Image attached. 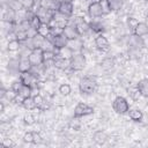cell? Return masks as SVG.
I'll return each mask as SVG.
<instances>
[{
	"label": "cell",
	"mask_w": 148,
	"mask_h": 148,
	"mask_svg": "<svg viewBox=\"0 0 148 148\" xmlns=\"http://www.w3.org/2000/svg\"><path fill=\"white\" fill-rule=\"evenodd\" d=\"M34 135H35V142H34V143H40L42 140H43L42 135H40L39 133H37V132H34Z\"/></svg>",
	"instance_id": "obj_44"
},
{
	"label": "cell",
	"mask_w": 148,
	"mask_h": 148,
	"mask_svg": "<svg viewBox=\"0 0 148 148\" xmlns=\"http://www.w3.org/2000/svg\"><path fill=\"white\" fill-rule=\"evenodd\" d=\"M84 1H88V0H84Z\"/></svg>",
	"instance_id": "obj_50"
},
{
	"label": "cell",
	"mask_w": 148,
	"mask_h": 148,
	"mask_svg": "<svg viewBox=\"0 0 148 148\" xmlns=\"http://www.w3.org/2000/svg\"><path fill=\"white\" fill-rule=\"evenodd\" d=\"M130 45H131V46H134V47H140V46L142 45L141 37H139V36H136V35L131 36V38H130Z\"/></svg>",
	"instance_id": "obj_32"
},
{
	"label": "cell",
	"mask_w": 148,
	"mask_h": 148,
	"mask_svg": "<svg viewBox=\"0 0 148 148\" xmlns=\"http://www.w3.org/2000/svg\"><path fill=\"white\" fill-rule=\"evenodd\" d=\"M16 96H17V94L10 88V89H7V91H6V94H5V97L3 98H6L7 101H9V102H14V99L16 98Z\"/></svg>",
	"instance_id": "obj_36"
},
{
	"label": "cell",
	"mask_w": 148,
	"mask_h": 148,
	"mask_svg": "<svg viewBox=\"0 0 148 148\" xmlns=\"http://www.w3.org/2000/svg\"><path fill=\"white\" fill-rule=\"evenodd\" d=\"M57 53L59 57H62V58H67V59H71L72 56L74 54V52L68 47V46H65L60 50H57Z\"/></svg>",
	"instance_id": "obj_25"
},
{
	"label": "cell",
	"mask_w": 148,
	"mask_h": 148,
	"mask_svg": "<svg viewBox=\"0 0 148 148\" xmlns=\"http://www.w3.org/2000/svg\"><path fill=\"white\" fill-rule=\"evenodd\" d=\"M112 109L118 114H125L130 110V104L127 99L123 96H117L112 102Z\"/></svg>",
	"instance_id": "obj_2"
},
{
	"label": "cell",
	"mask_w": 148,
	"mask_h": 148,
	"mask_svg": "<svg viewBox=\"0 0 148 148\" xmlns=\"http://www.w3.org/2000/svg\"><path fill=\"white\" fill-rule=\"evenodd\" d=\"M138 23H139V21H138L135 17H133V16H130V17L127 18V24H128V27H130L131 29H133V30H134V28L138 25Z\"/></svg>",
	"instance_id": "obj_39"
},
{
	"label": "cell",
	"mask_w": 148,
	"mask_h": 148,
	"mask_svg": "<svg viewBox=\"0 0 148 148\" xmlns=\"http://www.w3.org/2000/svg\"><path fill=\"white\" fill-rule=\"evenodd\" d=\"M22 86H23V83L18 80V81H14V82L12 83V87H10V88H12L16 94H18V91H20V89H21Z\"/></svg>",
	"instance_id": "obj_40"
},
{
	"label": "cell",
	"mask_w": 148,
	"mask_h": 148,
	"mask_svg": "<svg viewBox=\"0 0 148 148\" xmlns=\"http://www.w3.org/2000/svg\"><path fill=\"white\" fill-rule=\"evenodd\" d=\"M50 108H51V103H50V102H45V101H44V102L42 103V105H40L38 109H39L40 111H47Z\"/></svg>",
	"instance_id": "obj_43"
},
{
	"label": "cell",
	"mask_w": 148,
	"mask_h": 148,
	"mask_svg": "<svg viewBox=\"0 0 148 148\" xmlns=\"http://www.w3.org/2000/svg\"><path fill=\"white\" fill-rule=\"evenodd\" d=\"M104 6L101 1H92L88 6V14L91 18H97L104 15Z\"/></svg>",
	"instance_id": "obj_5"
},
{
	"label": "cell",
	"mask_w": 148,
	"mask_h": 148,
	"mask_svg": "<svg viewBox=\"0 0 148 148\" xmlns=\"http://www.w3.org/2000/svg\"><path fill=\"white\" fill-rule=\"evenodd\" d=\"M145 1H146V2H148V0H145Z\"/></svg>",
	"instance_id": "obj_49"
},
{
	"label": "cell",
	"mask_w": 148,
	"mask_h": 148,
	"mask_svg": "<svg viewBox=\"0 0 148 148\" xmlns=\"http://www.w3.org/2000/svg\"><path fill=\"white\" fill-rule=\"evenodd\" d=\"M53 46L56 50H60L65 46H67V43H68V39L65 37L64 34H58V35H53Z\"/></svg>",
	"instance_id": "obj_11"
},
{
	"label": "cell",
	"mask_w": 148,
	"mask_h": 148,
	"mask_svg": "<svg viewBox=\"0 0 148 148\" xmlns=\"http://www.w3.org/2000/svg\"><path fill=\"white\" fill-rule=\"evenodd\" d=\"M34 97V101H35V103H36V105H37V109L42 105V103L44 102V98H43V96L39 94V95H36V96H32Z\"/></svg>",
	"instance_id": "obj_41"
},
{
	"label": "cell",
	"mask_w": 148,
	"mask_h": 148,
	"mask_svg": "<svg viewBox=\"0 0 148 148\" xmlns=\"http://www.w3.org/2000/svg\"><path fill=\"white\" fill-rule=\"evenodd\" d=\"M32 69V65L28 57H22L18 61V72H29Z\"/></svg>",
	"instance_id": "obj_13"
},
{
	"label": "cell",
	"mask_w": 148,
	"mask_h": 148,
	"mask_svg": "<svg viewBox=\"0 0 148 148\" xmlns=\"http://www.w3.org/2000/svg\"><path fill=\"white\" fill-rule=\"evenodd\" d=\"M35 121H36V118H35V116H34L32 113H27V114H24V117H23V123H24L25 125L31 126V125L35 124Z\"/></svg>",
	"instance_id": "obj_33"
},
{
	"label": "cell",
	"mask_w": 148,
	"mask_h": 148,
	"mask_svg": "<svg viewBox=\"0 0 148 148\" xmlns=\"http://www.w3.org/2000/svg\"><path fill=\"white\" fill-rule=\"evenodd\" d=\"M92 113H94V108L82 102L77 103L76 106L74 108V118H82V117H86Z\"/></svg>",
	"instance_id": "obj_6"
},
{
	"label": "cell",
	"mask_w": 148,
	"mask_h": 148,
	"mask_svg": "<svg viewBox=\"0 0 148 148\" xmlns=\"http://www.w3.org/2000/svg\"><path fill=\"white\" fill-rule=\"evenodd\" d=\"M128 95H130V97H131L133 101H138V99L141 97V94H140L138 87H132V88H130V89H128Z\"/></svg>",
	"instance_id": "obj_31"
},
{
	"label": "cell",
	"mask_w": 148,
	"mask_h": 148,
	"mask_svg": "<svg viewBox=\"0 0 148 148\" xmlns=\"http://www.w3.org/2000/svg\"><path fill=\"white\" fill-rule=\"evenodd\" d=\"M29 21H30V25H31V28H32V29H35L36 31H37V30H38V28L43 24L42 18H40L36 13H35V15H34Z\"/></svg>",
	"instance_id": "obj_24"
},
{
	"label": "cell",
	"mask_w": 148,
	"mask_h": 148,
	"mask_svg": "<svg viewBox=\"0 0 148 148\" xmlns=\"http://www.w3.org/2000/svg\"><path fill=\"white\" fill-rule=\"evenodd\" d=\"M72 24L75 27L76 32L79 34V36H82V35L87 34V32L89 31V29H90L89 23H87V22L84 21V18H83V17H80V16H79V17H74Z\"/></svg>",
	"instance_id": "obj_7"
},
{
	"label": "cell",
	"mask_w": 148,
	"mask_h": 148,
	"mask_svg": "<svg viewBox=\"0 0 148 148\" xmlns=\"http://www.w3.org/2000/svg\"><path fill=\"white\" fill-rule=\"evenodd\" d=\"M101 66H102V68L104 71H110V69H112L114 67V60L112 58H105V59L102 60Z\"/></svg>",
	"instance_id": "obj_26"
},
{
	"label": "cell",
	"mask_w": 148,
	"mask_h": 148,
	"mask_svg": "<svg viewBox=\"0 0 148 148\" xmlns=\"http://www.w3.org/2000/svg\"><path fill=\"white\" fill-rule=\"evenodd\" d=\"M6 91H7V89H5V88H1V90H0V98H1V99L5 97V94H6Z\"/></svg>",
	"instance_id": "obj_45"
},
{
	"label": "cell",
	"mask_w": 148,
	"mask_h": 148,
	"mask_svg": "<svg viewBox=\"0 0 148 148\" xmlns=\"http://www.w3.org/2000/svg\"><path fill=\"white\" fill-rule=\"evenodd\" d=\"M133 32H134V35H136L139 37L148 35V24L146 22H139L138 25L134 28Z\"/></svg>",
	"instance_id": "obj_14"
},
{
	"label": "cell",
	"mask_w": 148,
	"mask_h": 148,
	"mask_svg": "<svg viewBox=\"0 0 148 148\" xmlns=\"http://www.w3.org/2000/svg\"><path fill=\"white\" fill-rule=\"evenodd\" d=\"M95 46H96V49H98L99 51H106V50L109 49L110 44H109L108 38H106L104 35L99 34V35H97L96 38H95Z\"/></svg>",
	"instance_id": "obj_12"
},
{
	"label": "cell",
	"mask_w": 148,
	"mask_h": 148,
	"mask_svg": "<svg viewBox=\"0 0 148 148\" xmlns=\"http://www.w3.org/2000/svg\"><path fill=\"white\" fill-rule=\"evenodd\" d=\"M67 46L75 53L76 51H79V50H81V47L83 46L82 45V42L79 39V38H75V39H71V40H68V43H67Z\"/></svg>",
	"instance_id": "obj_22"
},
{
	"label": "cell",
	"mask_w": 148,
	"mask_h": 148,
	"mask_svg": "<svg viewBox=\"0 0 148 148\" xmlns=\"http://www.w3.org/2000/svg\"><path fill=\"white\" fill-rule=\"evenodd\" d=\"M73 12H74V7H73V3H69V2H65V1H59L58 3V7H57V13L64 17H71L73 15Z\"/></svg>",
	"instance_id": "obj_8"
},
{
	"label": "cell",
	"mask_w": 148,
	"mask_h": 148,
	"mask_svg": "<svg viewBox=\"0 0 148 148\" xmlns=\"http://www.w3.org/2000/svg\"><path fill=\"white\" fill-rule=\"evenodd\" d=\"M59 1L57 0H39V7L45 8V9H54L57 10Z\"/></svg>",
	"instance_id": "obj_19"
},
{
	"label": "cell",
	"mask_w": 148,
	"mask_h": 148,
	"mask_svg": "<svg viewBox=\"0 0 148 148\" xmlns=\"http://www.w3.org/2000/svg\"><path fill=\"white\" fill-rule=\"evenodd\" d=\"M58 90H59L60 95H62V96H68V95L72 92V88H71V86H69L68 83H62V84H60Z\"/></svg>",
	"instance_id": "obj_29"
},
{
	"label": "cell",
	"mask_w": 148,
	"mask_h": 148,
	"mask_svg": "<svg viewBox=\"0 0 148 148\" xmlns=\"http://www.w3.org/2000/svg\"><path fill=\"white\" fill-rule=\"evenodd\" d=\"M44 40H45V37L40 36L39 34H36L34 37L30 38V42H31V50H32V49H37V47H42Z\"/></svg>",
	"instance_id": "obj_20"
},
{
	"label": "cell",
	"mask_w": 148,
	"mask_h": 148,
	"mask_svg": "<svg viewBox=\"0 0 148 148\" xmlns=\"http://www.w3.org/2000/svg\"><path fill=\"white\" fill-rule=\"evenodd\" d=\"M79 89L82 94H92L97 89V82L96 77L91 75H87L80 80Z\"/></svg>",
	"instance_id": "obj_1"
},
{
	"label": "cell",
	"mask_w": 148,
	"mask_h": 148,
	"mask_svg": "<svg viewBox=\"0 0 148 148\" xmlns=\"http://www.w3.org/2000/svg\"><path fill=\"white\" fill-rule=\"evenodd\" d=\"M136 87L142 97H148V79H141L136 83Z\"/></svg>",
	"instance_id": "obj_17"
},
{
	"label": "cell",
	"mask_w": 148,
	"mask_h": 148,
	"mask_svg": "<svg viewBox=\"0 0 148 148\" xmlns=\"http://www.w3.org/2000/svg\"><path fill=\"white\" fill-rule=\"evenodd\" d=\"M13 1H18V0H13Z\"/></svg>",
	"instance_id": "obj_48"
},
{
	"label": "cell",
	"mask_w": 148,
	"mask_h": 148,
	"mask_svg": "<svg viewBox=\"0 0 148 148\" xmlns=\"http://www.w3.org/2000/svg\"><path fill=\"white\" fill-rule=\"evenodd\" d=\"M62 34L65 35V37L71 40V39H75V38H79V34L76 32V29L75 27L72 24V23H67L64 28H62Z\"/></svg>",
	"instance_id": "obj_9"
},
{
	"label": "cell",
	"mask_w": 148,
	"mask_h": 148,
	"mask_svg": "<svg viewBox=\"0 0 148 148\" xmlns=\"http://www.w3.org/2000/svg\"><path fill=\"white\" fill-rule=\"evenodd\" d=\"M92 140L97 145H104L108 141V134L103 131H96L92 135Z\"/></svg>",
	"instance_id": "obj_15"
},
{
	"label": "cell",
	"mask_w": 148,
	"mask_h": 148,
	"mask_svg": "<svg viewBox=\"0 0 148 148\" xmlns=\"http://www.w3.org/2000/svg\"><path fill=\"white\" fill-rule=\"evenodd\" d=\"M2 146H3V147H6V148H9V147H13V146H14V142H13V140H12V139L6 138V139H3V140H2Z\"/></svg>",
	"instance_id": "obj_42"
},
{
	"label": "cell",
	"mask_w": 148,
	"mask_h": 148,
	"mask_svg": "<svg viewBox=\"0 0 148 148\" xmlns=\"http://www.w3.org/2000/svg\"><path fill=\"white\" fill-rule=\"evenodd\" d=\"M53 67H56L57 69H60V71H66L71 67V60L67 58L57 56V58L53 61Z\"/></svg>",
	"instance_id": "obj_10"
},
{
	"label": "cell",
	"mask_w": 148,
	"mask_h": 148,
	"mask_svg": "<svg viewBox=\"0 0 148 148\" xmlns=\"http://www.w3.org/2000/svg\"><path fill=\"white\" fill-rule=\"evenodd\" d=\"M69 60H71V67L69 68L74 72L82 71L86 66V57L83 53H74Z\"/></svg>",
	"instance_id": "obj_4"
},
{
	"label": "cell",
	"mask_w": 148,
	"mask_h": 148,
	"mask_svg": "<svg viewBox=\"0 0 148 148\" xmlns=\"http://www.w3.org/2000/svg\"><path fill=\"white\" fill-rule=\"evenodd\" d=\"M20 46H21V42L17 40L16 38H13L8 42L7 44V50L9 52H15V51H18L20 50Z\"/></svg>",
	"instance_id": "obj_23"
},
{
	"label": "cell",
	"mask_w": 148,
	"mask_h": 148,
	"mask_svg": "<svg viewBox=\"0 0 148 148\" xmlns=\"http://www.w3.org/2000/svg\"><path fill=\"white\" fill-rule=\"evenodd\" d=\"M37 34H39V35L43 36V37H47V36L51 34V28H50V25H49L47 23H43V24L38 28Z\"/></svg>",
	"instance_id": "obj_27"
},
{
	"label": "cell",
	"mask_w": 148,
	"mask_h": 148,
	"mask_svg": "<svg viewBox=\"0 0 148 148\" xmlns=\"http://www.w3.org/2000/svg\"><path fill=\"white\" fill-rule=\"evenodd\" d=\"M0 112L2 113V112H5V103L1 101L0 102Z\"/></svg>",
	"instance_id": "obj_46"
},
{
	"label": "cell",
	"mask_w": 148,
	"mask_h": 148,
	"mask_svg": "<svg viewBox=\"0 0 148 148\" xmlns=\"http://www.w3.org/2000/svg\"><path fill=\"white\" fill-rule=\"evenodd\" d=\"M15 36H16V39L20 40L21 43L22 42H25L28 38H29V35H28V31L25 30H22V29H18L15 31Z\"/></svg>",
	"instance_id": "obj_28"
},
{
	"label": "cell",
	"mask_w": 148,
	"mask_h": 148,
	"mask_svg": "<svg viewBox=\"0 0 148 148\" xmlns=\"http://www.w3.org/2000/svg\"><path fill=\"white\" fill-rule=\"evenodd\" d=\"M23 141L25 143H34L35 142V135H34V132H25L23 134Z\"/></svg>",
	"instance_id": "obj_35"
},
{
	"label": "cell",
	"mask_w": 148,
	"mask_h": 148,
	"mask_svg": "<svg viewBox=\"0 0 148 148\" xmlns=\"http://www.w3.org/2000/svg\"><path fill=\"white\" fill-rule=\"evenodd\" d=\"M18 95L22 96L23 98H27L29 96H31V87L30 86H27V84H23L18 91Z\"/></svg>",
	"instance_id": "obj_30"
},
{
	"label": "cell",
	"mask_w": 148,
	"mask_h": 148,
	"mask_svg": "<svg viewBox=\"0 0 148 148\" xmlns=\"http://www.w3.org/2000/svg\"><path fill=\"white\" fill-rule=\"evenodd\" d=\"M106 6L110 12H117L123 7L124 1L123 0H105Z\"/></svg>",
	"instance_id": "obj_18"
},
{
	"label": "cell",
	"mask_w": 148,
	"mask_h": 148,
	"mask_svg": "<svg viewBox=\"0 0 148 148\" xmlns=\"http://www.w3.org/2000/svg\"><path fill=\"white\" fill-rule=\"evenodd\" d=\"M127 114H128L130 119L133 120V121H135V123H140V121L142 120V118H143V113H142V111L139 110V109H132V110H128Z\"/></svg>",
	"instance_id": "obj_16"
},
{
	"label": "cell",
	"mask_w": 148,
	"mask_h": 148,
	"mask_svg": "<svg viewBox=\"0 0 148 148\" xmlns=\"http://www.w3.org/2000/svg\"><path fill=\"white\" fill-rule=\"evenodd\" d=\"M10 128H12V125H10L9 121L2 120V121L0 123V132H1V133H7V132H9Z\"/></svg>",
	"instance_id": "obj_37"
},
{
	"label": "cell",
	"mask_w": 148,
	"mask_h": 148,
	"mask_svg": "<svg viewBox=\"0 0 148 148\" xmlns=\"http://www.w3.org/2000/svg\"><path fill=\"white\" fill-rule=\"evenodd\" d=\"M61 1H65V2H69V3H73L74 0H61Z\"/></svg>",
	"instance_id": "obj_47"
},
{
	"label": "cell",
	"mask_w": 148,
	"mask_h": 148,
	"mask_svg": "<svg viewBox=\"0 0 148 148\" xmlns=\"http://www.w3.org/2000/svg\"><path fill=\"white\" fill-rule=\"evenodd\" d=\"M18 2L22 5L23 9L25 10H30L35 6V0H18Z\"/></svg>",
	"instance_id": "obj_34"
},
{
	"label": "cell",
	"mask_w": 148,
	"mask_h": 148,
	"mask_svg": "<svg viewBox=\"0 0 148 148\" xmlns=\"http://www.w3.org/2000/svg\"><path fill=\"white\" fill-rule=\"evenodd\" d=\"M90 29H92L95 32H102L104 29H103V25L102 23H97V22H91L90 24Z\"/></svg>",
	"instance_id": "obj_38"
},
{
	"label": "cell",
	"mask_w": 148,
	"mask_h": 148,
	"mask_svg": "<svg viewBox=\"0 0 148 148\" xmlns=\"http://www.w3.org/2000/svg\"><path fill=\"white\" fill-rule=\"evenodd\" d=\"M21 105H22L25 110H28V111H31V110H34V109H37V105H36V103H35L32 96H29V97L24 98Z\"/></svg>",
	"instance_id": "obj_21"
},
{
	"label": "cell",
	"mask_w": 148,
	"mask_h": 148,
	"mask_svg": "<svg viewBox=\"0 0 148 148\" xmlns=\"http://www.w3.org/2000/svg\"><path fill=\"white\" fill-rule=\"evenodd\" d=\"M28 58H29L32 67H38V66L43 65V62H44V50L42 47L32 49L30 51V53L28 54Z\"/></svg>",
	"instance_id": "obj_3"
}]
</instances>
